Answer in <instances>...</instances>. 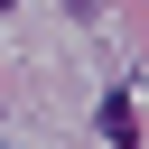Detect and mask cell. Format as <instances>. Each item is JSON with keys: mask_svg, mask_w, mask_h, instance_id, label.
Here are the masks:
<instances>
[{"mask_svg": "<svg viewBox=\"0 0 149 149\" xmlns=\"http://www.w3.org/2000/svg\"><path fill=\"white\" fill-rule=\"evenodd\" d=\"M0 9H9V0H0Z\"/></svg>", "mask_w": 149, "mask_h": 149, "instance_id": "cell-3", "label": "cell"}, {"mask_svg": "<svg viewBox=\"0 0 149 149\" xmlns=\"http://www.w3.org/2000/svg\"><path fill=\"white\" fill-rule=\"evenodd\" d=\"M102 140H112V149H140V102H130V84L102 93Z\"/></svg>", "mask_w": 149, "mask_h": 149, "instance_id": "cell-1", "label": "cell"}, {"mask_svg": "<svg viewBox=\"0 0 149 149\" xmlns=\"http://www.w3.org/2000/svg\"><path fill=\"white\" fill-rule=\"evenodd\" d=\"M65 9H74V19H93V9H102V0H65Z\"/></svg>", "mask_w": 149, "mask_h": 149, "instance_id": "cell-2", "label": "cell"}]
</instances>
